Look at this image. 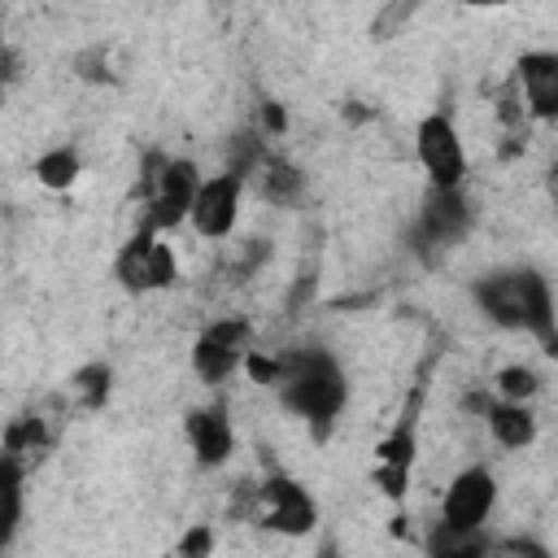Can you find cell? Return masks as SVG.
<instances>
[{
    "mask_svg": "<svg viewBox=\"0 0 558 558\" xmlns=\"http://www.w3.org/2000/svg\"><path fill=\"white\" fill-rule=\"evenodd\" d=\"M78 174H83V161H78V153H74L70 144H57V148H48V153L35 157V179H39L44 187H52V192L74 187Z\"/></svg>",
    "mask_w": 558,
    "mask_h": 558,
    "instance_id": "2e32d148",
    "label": "cell"
},
{
    "mask_svg": "<svg viewBox=\"0 0 558 558\" xmlns=\"http://www.w3.org/2000/svg\"><path fill=\"white\" fill-rule=\"evenodd\" d=\"M153 235L157 231H135L126 244H122V253H118V262H113V275H118V283L126 288V292H153V279H148V244H153Z\"/></svg>",
    "mask_w": 558,
    "mask_h": 558,
    "instance_id": "5bb4252c",
    "label": "cell"
},
{
    "mask_svg": "<svg viewBox=\"0 0 558 558\" xmlns=\"http://www.w3.org/2000/svg\"><path fill=\"white\" fill-rule=\"evenodd\" d=\"M493 388L501 392V401H532L536 388H541V379H536L532 366H506V371H497Z\"/></svg>",
    "mask_w": 558,
    "mask_h": 558,
    "instance_id": "ffe728a7",
    "label": "cell"
},
{
    "mask_svg": "<svg viewBox=\"0 0 558 558\" xmlns=\"http://www.w3.org/2000/svg\"><path fill=\"white\" fill-rule=\"evenodd\" d=\"M497 501V480L488 466H466L453 475V484L440 497V523L445 527H484L488 510Z\"/></svg>",
    "mask_w": 558,
    "mask_h": 558,
    "instance_id": "9c48e42d",
    "label": "cell"
},
{
    "mask_svg": "<svg viewBox=\"0 0 558 558\" xmlns=\"http://www.w3.org/2000/svg\"><path fill=\"white\" fill-rule=\"evenodd\" d=\"M257 506H262V527L283 532V536H305L318 523V501L305 493V484H296L292 475L275 471L266 484H257Z\"/></svg>",
    "mask_w": 558,
    "mask_h": 558,
    "instance_id": "8992f818",
    "label": "cell"
},
{
    "mask_svg": "<svg viewBox=\"0 0 558 558\" xmlns=\"http://www.w3.org/2000/svg\"><path fill=\"white\" fill-rule=\"evenodd\" d=\"M414 153H418V166L427 170L432 187H462V179H466V148H462V135H458L449 113H427L418 122Z\"/></svg>",
    "mask_w": 558,
    "mask_h": 558,
    "instance_id": "277c9868",
    "label": "cell"
},
{
    "mask_svg": "<svg viewBox=\"0 0 558 558\" xmlns=\"http://www.w3.org/2000/svg\"><path fill=\"white\" fill-rule=\"evenodd\" d=\"M462 4H480L484 9V4H506V0H462Z\"/></svg>",
    "mask_w": 558,
    "mask_h": 558,
    "instance_id": "484cf974",
    "label": "cell"
},
{
    "mask_svg": "<svg viewBox=\"0 0 558 558\" xmlns=\"http://www.w3.org/2000/svg\"><path fill=\"white\" fill-rule=\"evenodd\" d=\"M501 554H532V558H549V549H545V545H536V541H506V545H501Z\"/></svg>",
    "mask_w": 558,
    "mask_h": 558,
    "instance_id": "d4e9b609",
    "label": "cell"
},
{
    "mask_svg": "<svg viewBox=\"0 0 558 558\" xmlns=\"http://www.w3.org/2000/svg\"><path fill=\"white\" fill-rule=\"evenodd\" d=\"M187 445L196 453L201 466H222L235 449V432H231V418H227V405L222 401H209V405H196L187 410Z\"/></svg>",
    "mask_w": 558,
    "mask_h": 558,
    "instance_id": "30bf717a",
    "label": "cell"
},
{
    "mask_svg": "<svg viewBox=\"0 0 558 558\" xmlns=\"http://www.w3.org/2000/svg\"><path fill=\"white\" fill-rule=\"evenodd\" d=\"M375 484H379V493H388L392 501H401V497H405V484H410V471H405V466H384V462H379Z\"/></svg>",
    "mask_w": 558,
    "mask_h": 558,
    "instance_id": "7402d4cb",
    "label": "cell"
},
{
    "mask_svg": "<svg viewBox=\"0 0 558 558\" xmlns=\"http://www.w3.org/2000/svg\"><path fill=\"white\" fill-rule=\"evenodd\" d=\"M214 549V532H209V523H201V527H192V532H183V541H179V554H209Z\"/></svg>",
    "mask_w": 558,
    "mask_h": 558,
    "instance_id": "603a6c76",
    "label": "cell"
},
{
    "mask_svg": "<svg viewBox=\"0 0 558 558\" xmlns=\"http://www.w3.org/2000/svg\"><path fill=\"white\" fill-rule=\"evenodd\" d=\"M279 401L301 414L314 436H327L331 423L340 418L344 401H349V379L340 371V362L327 349H292L279 357Z\"/></svg>",
    "mask_w": 558,
    "mask_h": 558,
    "instance_id": "7a4b0ae2",
    "label": "cell"
},
{
    "mask_svg": "<svg viewBox=\"0 0 558 558\" xmlns=\"http://www.w3.org/2000/svg\"><path fill=\"white\" fill-rule=\"evenodd\" d=\"M148 279H153V288H174L179 283L174 248L161 244V235H153V244H148Z\"/></svg>",
    "mask_w": 558,
    "mask_h": 558,
    "instance_id": "44dd1931",
    "label": "cell"
},
{
    "mask_svg": "<svg viewBox=\"0 0 558 558\" xmlns=\"http://www.w3.org/2000/svg\"><path fill=\"white\" fill-rule=\"evenodd\" d=\"M375 453H379L384 466H405V471H410V466H414V418L405 414V418L375 445Z\"/></svg>",
    "mask_w": 558,
    "mask_h": 558,
    "instance_id": "ac0fdd59",
    "label": "cell"
},
{
    "mask_svg": "<svg viewBox=\"0 0 558 558\" xmlns=\"http://www.w3.org/2000/svg\"><path fill=\"white\" fill-rule=\"evenodd\" d=\"M196 187H201V170H196V161H187V157H170V161H161L140 227L166 235V231H174L179 222H187V209H192Z\"/></svg>",
    "mask_w": 558,
    "mask_h": 558,
    "instance_id": "3957f363",
    "label": "cell"
},
{
    "mask_svg": "<svg viewBox=\"0 0 558 558\" xmlns=\"http://www.w3.org/2000/svg\"><path fill=\"white\" fill-rule=\"evenodd\" d=\"M471 227V205L462 196V187H432V196L423 201L418 209V222H414V248L423 253H436V248H449L466 235Z\"/></svg>",
    "mask_w": 558,
    "mask_h": 558,
    "instance_id": "ba28073f",
    "label": "cell"
},
{
    "mask_svg": "<svg viewBox=\"0 0 558 558\" xmlns=\"http://www.w3.org/2000/svg\"><path fill=\"white\" fill-rule=\"evenodd\" d=\"M240 192H244V179L231 174V170L201 179V187L192 196V209H187V222L196 227V235H205V240L231 235V227L240 218Z\"/></svg>",
    "mask_w": 558,
    "mask_h": 558,
    "instance_id": "52a82bcc",
    "label": "cell"
},
{
    "mask_svg": "<svg viewBox=\"0 0 558 558\" xmlns=\"http://www.w3.org/2000/svg\"><path fill=\"white\" fill-rule=\"evenodd\" d=\"M253 349V323L248 318H218L209 323L196 344H192V371L205 379V384H222L227 375L240 371L244 353Z\"/></svg>",
    "mask_w": 558,
    "mask_h": 558,
    "instance_id": "5b68a950",
    "label": "cell"
},
{
    "mask_svg": "<svg viewBox=\"0 0 558 558\" xmlns=\"http://www.w3.org/2000/svg\"><path fill=\"white\" fill-rule=\"evenodd\" d=\"M471 301L480 314L506 331H527L554 353V296L549 279L532 266H501L471 283Z\"/></svg>",
    "mask_w": 558,
    "mask_h": 558,
    "instance_id": "6da1fadb",
    "label": "cell"
},
{
    "mask_svg": "<svg viewBox=\"0 0 558 558\" xmlns=\"http://www.w3.org/2000/svg\"><path fill=\"white\" fill-rule=\"evenodd\" d=\"M253 174L262 179V196L275 201V205H292L301 196V187H305V174L283 157H262Z\"/></svg>",
    "mask_w": 558,
    "mask_h": 558,
    "instance_id": "9a60e30c",
    "label": "cell"
},
{
    "mask_svg": "<svg viewBox=\"0 0 558 558\" xmlns=\"http://www.w3.org/2000/svg\"><path fill=\"white\" fill-rule=\"evenodd\" d=\"M22 523V458L0 449V549L13 545Z\"/></svg>",
    "mask_w": 558,
    "mask_h": 558,
    "instance_id": "4fadbf2b",
    "label": "cell"
},
{
    "mask_svg": "<svg viewBox=\"0 0 558 558\" xmlns=\"http://www.w3.org/2000/svg\"><path fill=\"white\" fill-rule=\"evenodd\" d=\"M262 126H266V135H283V126H288V113H283V105H266L262 109Z\"/></svg>",
    "mask_w": 558,
    "mask_h": 558,
    "instance_id": "cb8c5ba5",
    "label": "cell"
},
{
    "mask_svg": "<svg viewBox=\"0 0 558 558\" xmlns=\"http://www.w3.org/2000/svg\"><path fill=\"white\" fill-rule=\"evenodd\" d=\"M519 83H523L532 118L554 122L558 118V52H523Z\"/></svg>",
    "mask_w": 558,
    "mask_h": 558,
    "instance_id": "8fae6325",
    "label": "cell"
},
{
    "mask_svg": "<svg viewBox=\"0 0 558 558\" xmlns=\"http://www.w3.org/2000/svg\"><path fill=\"white\" fill-rule=\"evenodd\" d=\"M484 418H488V432L497 436V445H506V449H527L536 440V414L527 410V401H488Z\"/></svg>",
    "mask_w": 558,
    "mask_h": 558,
    "instance_id": "7c38bea8",
    "label": "cell"
},
{
    "mask_svg": "<svg viewBox=\"0 0 558 558\" xmlns=\"http://www.w3.org/2000/svg\"><path fill=\"white\" fill-rule=\"evenodd\" d=\"M109 384H113V371H109L105 362H92V366L74 371V379H70V388L78 392V401H83L87 410H100V405H105Z\"/></svg>",
    "mask_w": 558,
    "mask_h": 558,
    "instance_id": "d6986e66",
    "label": "cell"
},
{
    "mask_svg": "<svg viewBox=\"0 0 558 558\" xmlns=\"http://www.w3.org/2000/svg\"><path fill=\"white\" fill-rule=\"evenodd\" d=\"M493 545L484 541V532L480 527H445V523H436V532L427 536V554L432 558H475V554H488Z\"/></svg>",
    "mask_w": 558,
    "mask_h": 558,
    "instance_id": "e0dca14e",
    "label": "cell"
}]
</instances>
